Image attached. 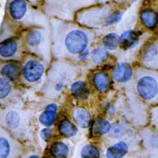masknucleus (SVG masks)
Wrapping results in <instances>:
<instances>
[{
    "instance_id": "nucleus-28",
    "label": "nucleus",
    "mask_w": 158,
    "mask_h": 158,
    "mask_svg": "<svg viewBox=\"0 0 158 158\" xmlns=\"http://www.w3.org/2000/svg\"><path fill=\"white\" fill-rule=\"evenodd\" d=\"M152 120L156 129L158 130V107L154 108L152 111Z\"/></svg>"
},
{
    "instance_id": "nucleus-7",
    "label": "nucleus",
    "mask_w": 158,
    "mask_h": 158,
    "mask_svg": "<svg viewBox=\"0 0 158 158\" xmlns=\"http://www.w3.org/2000/svg\"><path fill=\"white\" fill-rule=\"evenodd\" d=\"M44 70V66L41 62L36 59H30L23 66V75L26 81L34 83L42 77Z\"/></svg>"
},
{
    "instance_id": "nucleus-5",
    "label": "nucleus",
    "mask_w": 158,
    "mask_h": 158,
    "mask_svg": "<svg viewBox=\"0 0 158 158\" xmlns=\"http://www.w3.org/2000/svg\"><path fill=\"white\" fill-rule=\"evenodd\" d=\"M136 90L140 98L148 104L158 103V72L138 68L135 72Z\"/></svg>"
},
{
    "instance_id": "nucleus-21",
    "label": "nucleus",
    "mask_w": 158,
    "mask_h": 158,
    "mask_svg": "<svg viewBox=\"0 0 158 158\" xmlns=\"http://www.w3.org/2000/svg\"><path fill=\"white\" fill-rule=\"evenodd\" d=\"M51 154L55 158H66L69 150L68 146L62 143H55L51 147Z\"/></svg>"
},
{
    "instance_id": "nucleus-25",
    "label": "nucleus",
    "mask_w": 158,
    "mask_h": 158,
    "mask_svg": "<svg viewBox=\"0 0 158 158\" xmlns=\"http://www.w3.org/2000/svg\"><path fill=\"white\" fill-rule=\"evenodd\" d=\"M6 123L9 127L15 129L18 127L20 123V117L16 112H10L6 115Z\"/></svg>"
},
{
    "instance_id": "nucleus-11",
    "label": "nucleus",
    "mask_w": 158,
    "mask_h": 158,
    "mask_svg": "<svg viewBox=\"0 0 158 158\" xmlns=\"http://www.w3.org/2000/svg\"><path fill=\"white\" fill-rule=\"evenodd\" d=\"M128 152V146L124 142H120L110 147L106 152L107 158H122Z\"/></svg>"
},
{
    "instance_id": "nucleus-1",
    "label": "nucleus",
    "mask_w": 158,
    "mask_h": 158,
    "mask_svg": "<svg viewBox=\"0 0 158 158\" xmlns=\"http://www.w3.org/2000/svg\"><path fill=\"white\" fill-rule=\"evenodd\" d=\"M49 24L51 53L56 58L78 57L94 40L93 31L77 23L50 18Z\"/></svg>"
},
{
    "instance_id": "nucleus-14",
    "label": "nucleus",
    "mask_w": 158,
    "mask_h": 158,
    "mask_svg": "<svg viewBox=\"0 0 158 158\" xmlns=\"http://www.w3.org/2000/svg\"><path fill=\"white\" fill-rule=\"evenodd\" d=\"M93 84L95 88L100 92H104L109 86V77L107 73L104 72L97 73L93 77Z\"/></svg>"
},
{
    "instance_id": "nucleus-20",
    "label": "nucleus",
    "mask_w": 158,
    "mask_h": 158,
    "mask_svg": "<svg viewBox=\"0 0 158 158\" xmlns=\"http://www.w3.org/2000/svg\"><path fill=\"white\" fill-rule=\"evenodd\" d=\"M59 130L60 133L65 137H72L76 134L77 131L76 126L70 121L66 119L62 120L60 123Z\"/></svg>"
},
{
    "instance_id": "nucleus-23",
    "label": "nucleus",
    "mask_w": 158,
    "mask_h": 158,
    "mask_svg": "<svg viewBox=\"0 0 158 158\" xmlns=\"http://www.w3.org/2000/svg\"><path fill=\"white\" fill-rule=\"evenodd\" d=\"M108 56V52L105 48L103 47H97L91 52V60L97 64L102 62L106 60Z\"/></svg>"
},
{
    "instance_id": "nucleus-19",
    "label": "nucleus",
    "mask_w": 158,
    "mask_h": 158,
    "mask_svg": "<svg viewBox=\"0 0 158 158\" xmlns=\"http://www.w3.org/2000/svg\"><path fill=\"white\" fill-rule=\"evenodd\" d=\"M141 20L147 28H154L157 22V17L154 10L145 9L141 13Z\"/></svg>"
},
{
    "instance_id": "nucleus-18",
    "label": "nucleus",
    "mask_w": 158,
    "mask_h": 158,
    "mask_svg": "<svg viewBox=\"0 0 158 158\" xmlns=\"http://www.w3.org/2000/svg\"><path fill=\"white\" fill-rule=\"evenodd\" d=\"M2 74L11 81L17 80L20 75V68L15 63H9L3 66L2 69Z\"/></svg>"
},
{
    "instance_id": "nucleus-9",
    "label": "nucleus",
    "mask_w": 158,
    "mask_h": 158,
    "mask_svg": "<svg viewBox=\"0 0 158 158\" xmlns=\"http://www.w3.org/2000/svg\"><path fill=\"white\" fill-rule=\"evenodd\" d=\"M144 66L158 70V40L149 44L143 54Z\"/></svg>"
},
{
    "instance_id": "nucleus-12",
    "label": "nucleus",
    "mask_w": 158,
    "mask_h": 158,
    "mask_svg": "<svg viewBox=\"0 0 158 158\" xmlns=\"http://www.w3.org/2000/svg\"><path fill=\"white\" fill-rule=\"evenodd\" d=\"M139 39L138 34L135 31H127L119 37V44L123 49H128L134 45Z\"/></svg>"
},
{
    "instance_id": "nucleus-30",
    "label": "nucleus",
    "mask_w": 158,
    "mask_h": 158,
    "mask_svg": "<svg viewBox=\"0 0 158 158\" xmlns=\"http://www.w3.org/2000/svg\"><path fill=\"white\" fill-rule=\"evenodd\" d=\"M27 1L34 6H37L38 5L41 4L42 0H27Z\"/></svg>"
},
{
    "instance_id": "nucleus-17",
    "label": "nucleus",
    "mask_w": 158,
    "mask_h": 158,
    "mask_svg": "<svg viewBox=\"0 0 158 158\" xmlns=\"http://www.w3.org/2000/svg\"><path fill=\"white\" fill-rule=\"evenodd\" d=\"M73 117L77 124L82 127H87L90 123V114L85 110L76 109L73 112Z\"/></svg>"
},
{
    "instance_id": "nucleus-10",
    "label": "nucleus",
    "mask_w": 158,
    "mask_h": 158,
    "mask_svg": "<svg viewBox=\"0 0 158 158\" xmlns=\"http://www.w3.org/2000/svg\"><path fill=\"white\" fill-rule=\"evenodd\" d=\"M133 75L131 67L127 63H120L113 72V77L115 81L120 83H125L131 80Z\"/></svg>"
},
{
    "instance_id": "nucleus-8",
    "label": "nucleus",
    "mask_w": 158,
    "mask_h": 158,
    "mask_svg": "<svg viewBox=\"0 0 158 158\" xmlns=\"http://www.w3.org/2000/svg\"><path fill=\"white\" fill-rule=\"evenodd\" d=\"M23 45V41L13 38L2 41L0 43V57L4 59L15 57L19 55Z\"/></svg>"
},
{
    "instance_id": "nucleus-26",
    "label": "nucleus",
    "mask_w": 158,
    "mask_h": 158,
    "mask_svg": "<svg viewBox=\"0 0 158 158\" xmlns=\"http://www.w3.org/2000/svg\"><path fill=\"white\" fill-rule=\"evenodd\" d=\"M83 158H99L98 150L93 146L87 145L81 150Z\"/></svg>"
},
{
    "instance_id": "nucleus-16",
    "label": "nucleus",
    "mask_w": 158,
    "mask_h": 158,
    "mask_svg": "<svg viewBox=\"0 0 158 158\" xmlns=\"http://www.w3.org/2000/svg\"><path fill=\"white\" fill-rule=\"evenodd\" d=\"M111 130V125L108 121L103 119H98L92 126V133L94 135H103L110 132Z\"/></svg>"
},
{
    "instance_id": "nucleus-29",
    "label": "nucleus",
    "mask_w": 158,
    "mask_h": 158,
    "mask_svg": "<svg viewBox=\"0 0 158 158\" xmlns=\"http://www.w3.org/2000/svg\"><path fill=\"white\" fill-rule=\"evenodd\" d=\"M51 136V130L49 128H46L41 131V136L45 141H48Z\"/></svg>"
},
{
    "instance_id": "nucleus-15",
    "label": "nucleus",
    "mask_w": 158,
    "mask_h": 158,
    "mask_svg": "<svg viewBox=\"0 0 158 158\" xmlns=\"http://www.w3.org/2000/svg\"><path fill=\"white\" fill-rule=\"evenodd\" d=\"M71 91L73 95L79 99L86 98L89 93V88L86 83L82 81H76L73 83L71 87Z\"/></svg>"
},
{
    "instance_id": "nucleus-31",
    "label": "nucleus",
    "mask_w": 158,
    "mask_h": 158,
    "mask_svg": "<svg viewBox=\"0 0 158 158\" xmlns=\"http://www.w3.org/2000/svg\"><path fill=\"white\" fill-rule=\"evenodd\" d=\"M97 2L98 3H104L106 2H108L110 1H115V2H122L123 0H96Z\"/></svg>"
},
{
    "instance_id": "nucleus-32",
    "label": "nucleus",
    "mask_w": 158,
    "mask_h": 158,
    "mask_svg": "<svg viewBox=\"0 0 158 158\" xmlns=\"http://www.w3.org/2000/svg\"><path fill=\"white\" fill-rule=\"evenodd\" d=\"M28 158H38V156H31L29 157Z\"/></svg>"
},
{
    "instance_id": "nucleus-22",
    "label": "nucleus",
    "mask_w": 158,
    "mask_h": 158,
    "mask_svg": "<svg viewBox=\"0 0 158 158\" xmlns=\"http://www.w3.org/2000/svg\"><path fill=\"white\" fill-rule=\"evenodd\" d=\"M102 42L105 49L114 50L117 48L119 44V38L116 34L110 33L104 37Z\"/></svg>"
},
{
    "instance_id": "nucleus-13",
    "label": "nucleus",
    "mask_w": 158,
    "mask_h": 158,
    "mask_svg": "<svg viewBox=\"0 0 158 158\" xmlns=\"http://www.w3.org/2000/svg\"><path fill=\"white\" fill-rule=\"evenodd\" d=\"M56 108V105L54 104H51L47 106L46 110L41 114L40 117L41 123L46 126H49L52 125L55 119Z\"/></svg>"
},
{
    "instance_id": "nucleus-2",
    "label": "nucleus",
    "mask_w": 158,
    "mask_h": 158,
    "mask_svg": "<svg viewBox=\"0 0 158 158\" xmlns=\"http://www.w3.org/2000/svg\"><path fill=\"white\" fill-rule=\"evenodd\" d=\"M6 11L9 20L17 25L49 28V18L27 0H8Z\"/></svg>"
},
{
    "instance_id": "nucleus-24",
    "label": "nucleus",
    "mask_w": 158,
    "mask_h": 158,
    "mask_svg": "<svg viewBox=\"0 0 158 158\" xmlns=\"http://www.w3.org/2000/svg\"><path fill=\"white\" fill-rule=\"evenodd\" d=\"M10 91H11V85L10 82L7 79L0 77V99L7 97Z\"/></svg>"
},
{
    "instance_id": "nucleus-6",
    "label": "nucleus",
    "mask_w": 158,
    "mask_h": 158,
    "mask_svg": "<svg viewBox=\"0 0 158 158\" xmlns=\"http://www.w3.org/2000/svg\"><path fill=\"white\" fill-rule=\"evenodd\" d=\"M114 12L108 5L102 7H87L79 11L75 21L87 28H98L112 25L110 19Z\"/></svg>"
},
{
    "instance_id": "nucleus-3",
    "label": "nucleus",
    "mask_w": 158,
    "mask_h": 158,
    "mask_svg": "<svg viewBox=\"0 0 158 158\" xmlns=\"http://www.w3.org/2000/svg\"><path fill=\"white\" fill-rule=\"evenodd\" d=\"M97 3L96 0H42L41 9L50 18L73 22L80 10Z\"/></svg>"
},
{
    "instance_id": "nucleus-27",
    "label": "nucleus",
    "mask_w": 158,
    "mask_h": 158,
    "mask_svg": "<svg viewBox=\"0 0 158 158\" xmlns=\"http://www.w3.org/2000/svg\"><path fill=\"white\" fill-rule=\"evenodd\" d=\"M10 153V145L7 139L0 138V158H7Z\"/></svg>"
},
{
    "instance_id": "nucleus-4",
    "label": "nucleus",
    "mask_w": 158,
    "mask_h": 158,
    "mask_svg": "<svg viewBox=\"0 0 158 158\" xmlns=\"http://www.w3.org/2000/svg\"><path fill=\"white\" fill-rule=\"evenodd\" d=\"M24 46L31 53L41 56L44 60L49 59L51 53L50 28L34 27L26 31Z\"/></svg>"
}]
</instances>
